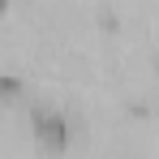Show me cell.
Masks as SVG:
<instances>
[{"label":"cell","mask_w":159,"mask_h":159,"mask_svg":"<svg viewBox=\"0 0 159 159\" xmlns=\"http://www.w3.org/2000/svg\"><path fill=\"white\" fill-rule=\"evenodd\" d=\"M34 129H39L43 142H52V146H65V138H69V129H65L56 116H48V112H39V116H34Z\"/></svg>","instance_id":"6da1fadb"}]
</instances>
